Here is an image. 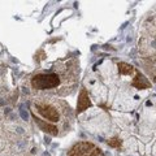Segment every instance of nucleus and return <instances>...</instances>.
<instances>
[{
    "label": "nucleus",
    "mask_w": 156,
    "mask_h": 156,
    "mask_svg": "<svg viewBox=\"0 0 156 156\" xmlns=\"http://www.w3.org/2000/svg\"><path fill=\"white\" fill-rule=\"evenodd\" d=\"M31 117H33L34 122L38 125V128L41 129L43 133H47V134H50L52 136H56L58 134V129H57L56 125H53L52 122H48V121H46V120H42L41 117H37L34 113H31Z\"/></svg>",
    "instance_id": "4"
},
{
    "label": "nucleus",
    "mask_w": 156,
    "mask_h": 156,
    "mask_svg": "<svg viewBox=\"0 0 156 156\" xmlns=\"http://www.w3.org/2000/svg\"><path fill=\"white\" fill-rule=\"evenodd\" d=\"M131 86L138 90H147L151 87V82L148 81V78H146L143 73H140L139 70H135V77L131 81Z\"/></svg>",
    "instance_id": "6"
},
{
    "label": "nucleus",
    "mask_w": 156,
    "mask_h": 156,
    "mask_svg": "<svg viewBox=\"0 0 156 156\" xmlns=\"http://www.w3.org/2000/svg\"><path fill=\"white\" fill-rule=\"evenodd\" d=\"M60 77L56 73H39L31 78V86L35 90H51L60 85Z\"/></svg>",
    "instance_id": "1"
},
{
    "label": "nucleus",
    "mask_w": 156,
    "mask_h": 156,
    "mask_svg": "<svg viewBox=\"0 0 156 156\" xmlns=\"http://www.w3.org/2000/svg\"><path fill=\"white\" fill-rule=\"evenodd\" d=\"M89 156H105V155L103 154V151H101L100 148H98V147H95L94 150H92V151H91V154H90Z\"/></svg>",
    "instance_id": "9"
},
{
    "label": "nucleus",
    "mask_w": 156,
    "mask_h": 156,
    "mask_svg": "<svg viewBox=\"0 0 156 156\" xmlns=\"http://www.w3.org/2000/svg\"><path fill=\"white\" fill-rule=\"evenodd\" d=\"M92 105L91 100H90V96H89V92L85 87H82L81 91H80V95H78V101H77V113H82L85 112L86 109H89L90 107Z\"/></svg>",
    "instance_id": "5"
},
{
    "label": "nucleus",
    "mask_w": 156,
    "mask_h": 156,
    "mask_svg": "<svg viewBox=\"0 0 156 156\" xmlns=\"http://www.w3.org/2000/svg\"><path fill=\"white\" fill-rule=\"evenodd\" d=\"M95 146L90 142H78L68 151V156H89Z\"/></svg>",
    "instance_id": "3"
},
{
    "label": "nucleus",
    "mask_w": 156,
    "mask_h": 156,
    "mask_svg": "<svg viewBox=\"0 0 156 156\" xmlns=\"http://www.w3.org/2000/svg\"><path fill=\"white\" fill-rule=\"evenodd\" d=\"M117 68H119V73L121 76H130V74H133V72L135 70V68L133 65L128 64V62H119Z\"/></svg>",
    "instance_id": "7"
},
{
    "label": "nucleus",
    "mask_w": 156,
    "mask_h": 156,
    "mask_svg": "<svg viewBox=\"0 0 156 156\" xmlns=\"http://www.w3.org/2000/svg\"><path fill=\"white\" fill-rule=\"evenodd\" d=\"M154 81H155V83H156V77H155V78H154Z\"/></svg>",
    "instance_id": "10"
},
{
    "label": "nucleus",
    "mask_w": 156,
    "mask_h": 156,
    "mask_svg": "<svg viewBox=\"0 0 156 156\" xmlns=\"http://www.w3.org/2000/svg\"><path fill=\"white\" fill-rule=\"evenodd\" d=\"M35 109L42 117H44L46 121L48 122H57L60 120V113L57 112V109L53 105L50 104H37Z\"/></svg>",
    "instance_id": "2"
},
{
    "label": "nucleus",
    "mask_w": 156,
    "mask_h": 156,
    "mask_svg": "<svg viewBox=\"0 0 156 156\" xmlns=\"http://www.w3.org/2000/svg\"><path fill=\"white\" fill-rule=\"evenodd\" d=\"M108 146L109 147H112V148H120L121 146H122V140H121L119 136H113V138H111V139H108Z\"/></svg>",
    "instance_id": "8"
}]
</instances>
